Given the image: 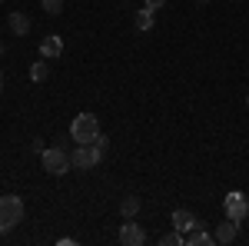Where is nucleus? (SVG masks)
<instances>
[{"label": "nucleus", "mask_w": 249, "mask_h": 246, "mask_svg": "<svg viewBox=\"0 0 249 246\" xmlns=\"http://www.w3.org/2000/svg\"><path fill=\"white\" fill-rule=\"evenodd\" d=\"M23 220V200L20 196H0V236H7L10 229Z\"/></svg>", "instance_id": "obj_1"}, {"label": "nucleus", "mask_w": 249, "mask_h": 246, "mask_svg": "<svg viewBox=\"0 0 249 246\" xmlns=\"http://www.w3.org/2000/svg\"><path fill=\"white\" fill-rule=\"evenodd\" d=\"M40 163H43V170L50 173V176H63V173H70V167H73L70 153L63 150V147H47V150L40 153Z\"/></svg>", "instance_id": "obj_2"}, {"label": "nucleus", "mask_w": 249, "mask_h": 246, "mask_svg": "<svg viewBox=\"0 0 249 246\" xmlns=\"http://www.w3.org/2000/svg\"><path fill=\"white\" fill-rule=\"evenodd\" d=\"M96 133H100V120H96L93 114L73 116V123H70V136H73V143H93Z\"/></svg>", "instance_id": "obj_3"}, {"label": "nucleus", "mask_w": 249, "mask_h": 246, "mask_svg": "<svg viewBox=\"0 0 249 246\" xmlns=\"http://www.w3.org/2000/svg\"><path fill=\"white\" fill-rule=\"evenodd\" d=\"M223 213H226V220H232V223H243V220L249 216V196L243 193V189L226 193V200H223Z\"/></svg>", "instance_id": "obj_4"}, {"label": "nucleus", "mask_w": 249, "mask_h": 246, "mask_svg": "<svg viewBox=\"0 0 249 246\" xmlns=\"http://www.w3.org/2000/svg\"><path fill=\"white\" fill-rule=\"evenodd\" d=\"M103 156H107V153L100 150V147H93V143H77V147L70 150V160H73L77 170H93Z\"/></svg>", "instance_id": "obj_5"}, {"label": "nucleus", "mask_w": 249, "mask_h": 246, "mask_svg": "<svg viewBox=\"0 0 249 246\" xmlns=\"http://www.w3.org/2000/svg\"><path fill=\"white\" fill-rule=\"evenodd\" d=\"M123 246H143L146 243V229L140 227V223H133V220H126L123 227H120V236H116Z\"/></svg>", "instance_id": "obj_6"}, {"label": "nucleus", "mask_w": 249, "mask_h": 246, "mask_svg": "<svg viewBox=\"0 0 249 246\" xmlns=\"http://www.w3.org/2000/svg\"><path fill=\"white\" fill-rule=\"evenodd\" d=\"M216 243V236L203 229V223H196L190 233H183V246H213Z\"/></svg>", "instance_id": "obj_7"}, {"label": "nucleus", "mask_w": 249, "mask_h": 246, "mask_svg": "<svg viewBox=\"0 0 249 246\" xmlns=\"http://www.w3.org/2000/svg\"><path fill=\"white\" fill-rule=\"evenodd\" d=\"M63 54V37L60 34H50V37L40 40V57L43 60H57Z\"/></svg>", "instance_id": "obj_8"}, {"label": "nucleus", "mask_w": 249, "mask_h": 246, "mask_svg": "<svg viewBox=\"0 0 249 246\" xmlns=\"http://www.w3.org/2000/svg\"><path fill=\"white\" fill-rule=\"evenodd\" d=\"M7 27H10V34H17V37H27V34H30V17H27V14H20V10H10V17H7Z\"/></svg>", "instance_id": "obj_9"}, {"label": "nucleus", "mask_w": 249, "mask_h": 246, "mask_svg": "<svg viewBox=\"0 0 249 246\" xmlns=\"http://www.w3.org/2000/svg\"><path fill=\"white\" fill-rule=\"evenodd\" d=\"M213 236H216V243H236V240H239V223H232V220H226V223H219V227H216V233H213Z\"/></svg>", "instance_id": "obj_10"}, {"label": "nucleus", "mask_w": 249, "mask_h": 246, "mask_svg": "<svg viewBox=\"0 0 249 246\" xmlns=\"http://www.w3.org/2000/svg\"><path fill=\"white\" fill-rule=\"evenodd\" d=\"M196 223H199V220L193 216L190 209H176V213H173V229H179V233H190Z\"/></svg>", "instance_id": "obj_11"}, {"label": "nucleus", "mask_w": 249, "mask_h": 246, "mask_svg": "<svg viewBox=\"0 0 249 246\" xmlns=\"http://www.w3.org/2000/svg\"><path fill=\"white\" fill-rule=\"evenodd\" d=\"M133 23H136V30H140V34H146V30H153V10H150V7H143V10H136Z\"/></svg>", "instance_id": "obj_12"}, {"label": "nucleus", "mask_w": 249, "mask_h": 246, "mask_svg": "<svg viewBox=\"0 0 249 246\" xmlns=\"http://www.w3.org/2000/svg\"><path fill=\"white\" fill-rule=\"evenodd\" d=\"M140 207H143V200H140V196H126V200L120 203V213H123V220H133L136 213H140Z\"/></svg>", "instance_id": "obj_13"}, {"label": "nucleus", "mask_w": 249, "mask_h": 246, "mask_svg": "<svg viewBox=\"0 0 249 246\" xmlns=\"http://www.w3.org/2000/svg\"><path fill=\"white\" fill-rule=\"evenodd\" d=\"M47 76H50V67L47 63H30V80L34 83H43Z\"/></svg>", "instance_id": "obj_14"}, {"label": "nucleus", "mask_w": 249, "mask_h": 246, "mask_svg": "<svg viewBox=\"0 0 249 246\" xmlns=\"http://www.w3.org/2000/svg\"><path fill=\"white\" fill-rule=\"evenodd\" d=\"M160 243L163 246H183V233H179V229H170V233L160 236Z\"/></svg>", "instance_id": "obj_15"}, {"label": "nucleus", "mask_w": 249, "mask_h": 246, "mask_svg": "<svg viewBox=\"0 0 249 246\" xmlns=\"http://www.w3.org/2000/svg\"><path fill=\"white\" fill-rule=\"evenodd\" d=\"M40 7L50 14V17H57V14H63V0H40Z\"/></svg>", "instance_id": "obj_16"}, {"label": "nucleus", "mask_w": 249, "mask_h": 246, "mask_svg": "<svg viewBox=\"0 0 249 246\" xmlns=\"http://www.w3.org/2000/svg\"><path fill=\"white\" fill-rule=\"evenodd\" d=\"M163 3H166V0H143V7H150V10H160Z\"/></svg>", "instance_id": "obj_17"}, {"label": "nucleus", "mask_w": 249, "mask_h": 246, "mask_svg": "<svg viewBox=\"0 0 249 246\" xmlns=\"http://www.w3.org/2000/svg\"><path fill=\"white\" fill-rule=\"evenodd\" d=\"M0 90H3V70H0Z\"/></svg>", "instance_id": "obj_18"}, {"label": "nucleus", "mask_w": 249, "mask_h": 246, "mask_svg": "<svg viewBox=\"0 0 249 246\" xmlns=\"http://www.w3.org/2000/svg\"><path fill=\"white\" fill-rule=\"evenodd\" d=\"M193 3H210V0H193Z\"/></svg>", "instance_id": "obj_19"}, {"label": "nucleus", "mask_w": 249, "mask_h": 246, "mask_svg": "<svg viewBox=\"0 0 249 246\" xmlns=\"http://www.w3.org/2000/svg\"><path fill=\"white\" fill-rule=\"evenodd\" d=\"M0 57H3V43H0Z\"/></svg>", "instance_id": "obj_20"}, {"label": "nucleus", "mask_w": 249, "mask_h": 246, "mask_svg": "<svg viewBox=\"0 0 249 246\" xmlns=\"http://www.w3.org/2000/svg\"><path fill=\"white\" fill-rule=\"evenodd\" d=\"M246 107H249V94H246Z\"/></svg>", "instance_id": "obj_21"}]
</instances>
